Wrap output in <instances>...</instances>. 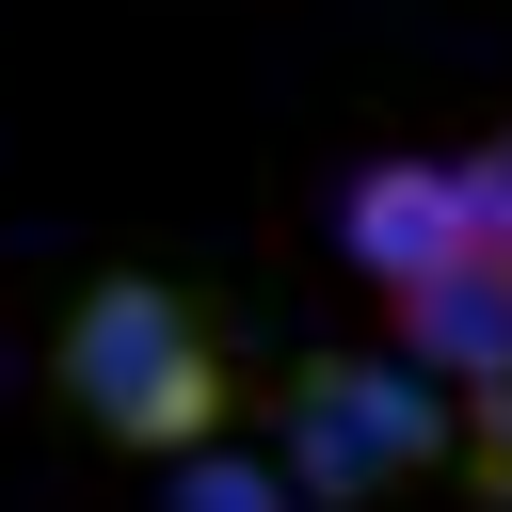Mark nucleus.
Here are the masks:
<instances>
[{
	"mask_svg": "<svg viewBox=\"0 0 512 512\" xmlns=\"http://www.w3.org/2000/svg\"><path fill=\"white\" fill-rule=\"evenodd\" d=\"M48 416L112 464H192L240 432V336L192 272H96L48 320Z\"/></svg>",
	"mask_w": 512,
	"mask_h": 512,
	"instance_id": "f257e3e1",
	"label": "nucleus"
},
{
	"mask_svg": "<svg viewBox=\"0 0 512 512\" xmlns=\"http://www.w3.org/2000/svg\"><path fill=\"white\" fill-rule=\"evenodd\" d=\"M256 416L320 512H384L400 480H464V384H432L400 336L384 352H288Z\"/></svg>",
	"mask_w": 512,
	"mask_h": 512,
	"instance_id": "f03ea898",
	"label": "nucleus"
},
{
	"mask_svg": "<svg viewBox=\"0 0 512 512\" xmlns=\"http://www.w3.org/2000/svg\"><path fill=\"white\" fill-rule=\"evenodd\" d=\"M336 256L400 304V288H432L448 256H480L464 240V160H416V144H384V160H352V192H336Z\"/></svg>",
	"mask_w": 512,
	"mask_h": 512,
	"instance_id": "7ed1b4c3",
	"label": "nucleus"
},
{
	"mask_svg": "<svg viewBox=\"0 0 512 512\" xmlns=\"http://www.w3.org/2000/svg\"><path fill=\"white\" fill-rule=\"evenodd\" d=\"M384 336H400L432 384H464V400H480V384H512V272H496V256H448L432 288H400V304H384Z\"/></svg>",
	"mask_w": 512,
	"mask_h": 512,
	"instance_id": "20e7f679",
	"label": "nucleus"
},
{
	"mask_svg": "<svg viewBox=\"0 0 512 512\" xmlns=\"http://www.w3.org/2000/svg\"><path fill=\"white\" fill-rule=\"evenodd\" d=\"M176 480V512H320L288 464H240V448H192V464H160Z\"/></svg>",
	"mask_w": 512,
	"mask_h": 512,
	"instance_id": "39448f33",
	"label": "nucleus"
},
{
	"mask_svg": "<svg viewBox=\"0 0 512 512\" xmlns=\"http://www.w3.org/2000/svg\"><path fill=\"white\" fill-rule=\"evenodd\" d=\"M448 160H464V240L512 272V128H480V144H448Z\"/></svg>",
	"mask_w": 512,
	"mask_h": 512,
	"instance_id": "423d86ee",
	"label": "nucleus"
},
{
	"mask_svg": "<svg viewBox=\"0 0 512 512\" xmlns=\"http://www.w3.org/2000/svg\"><path fill=\"white\" fill-rule=\"evenodd\" d=\"M464 496H480V512H512V384H480V400H464Z\"/></svg>",
	"mask_w": 512,
	"mask_h": 512,
	"instance_id": "0eeeda50",
	"label": "nucleus"
}]
</instances>
